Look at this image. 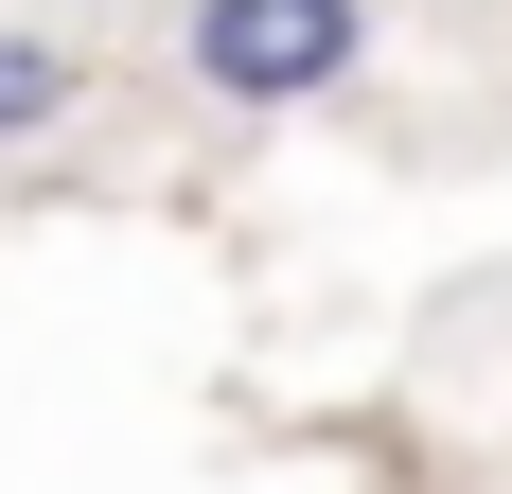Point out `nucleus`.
I'll return each mask as SVG.
<instances>
[{"label": "nucleus", "instance_id": "nucleus-2", "mask_svg": "<svg viewBox=\"0 0 512 494\" xmlns=\"http://www.w3.org/2000/svg\"><path fill=\"white\" fill-rule=\"evenodd\" d=\"M71 89H89V53H71V36H0V142L71 124Z\"/></svg>", "mask_w": 512, "mask_h": 494}, {"label": "nucleus", "instance_id": "nucleus-1", "mask_svg": "<svg viewBox=\"0 0 512 494\" xmlns=\"http://www.w3.org/2000/svg\"><path fill=\"white\" fill-rule=\"evenodd\" d=\"M354 53H371V0H177V71L230 124H283V106L354 89Z\"/></svg>", "mask_w": 512, "mask_h": 494}]
</instances>
